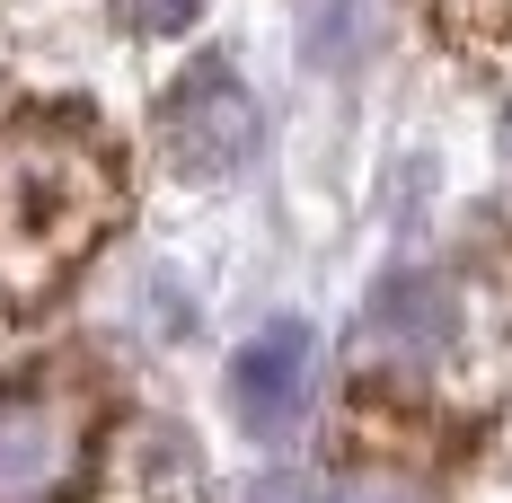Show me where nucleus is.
Returning <instances> with one entry per match:
<instances>
[{
    "mask_svg": "<svg viewBox=\"0 0 512 503\" xmlns=\"http://www.w3.org/2000/svg\"><path fill=\"white\" fill-rule=\"evenodd\" d=\"M124 168L80 115H9L0 124V318L45 309L115 230Z\"/></svg>",
    "mask_w": 512,
    "mask_h": 503,
    "instance_id": "nucleus-1",
    "label": "nucleus"
},
{
    "mask_svg": "<svg viewBox=\"0 0 512 503\" xmlns=\"http://www.w3.org/2000/svg\"><path fill=\"white\" fill-rule=\"evenodd\" d=\"M451 318H460V301H451L442 274H398V283H380L362 336H371V353H389L398 371H415V362H433L451 345Z\"/></svg>",
    "mask_w": 512,
    "mask_h": 503,
    "instance_id": "nucleus-5",
    "label": "nucleus"
},
{
    "mask_svg": "<svg viewBox=\"0 0 512 503\" xmlns=\"http://www.w3.org/2000/svg\"><path fill=\"white\" fill-rule=\"evenodd\" d=\"M309 362H318V336H309L301 318H274V327H256L239 362H230V406H239V424L248 433H292L309 406Z\"/></svg>",
    "mask_w": 512,
    "mask_h": 503,
    "instance_id": "nucleus-4",
    "label": "nucleus"
},
{
    "mask_svg": "<svg viewBox=\"0 0 512 503\" xmlns=\"http://www.w3.org/2000/svg\"><path fill=\"white\" fill-rule=\"evenodd\" d=\"M327 503H433V495H424V486H407V477H345Z\"/></svg>",
    "mask_w": 512,
    "mask_h": 503,
    "instance_id": "nucleus-7",
    "label": "nucleus"
},
{
    "mask_svg": "<svg viewBox=\"0 0 512 503\" xmlns=\"http://www.w3.org/2000/svg\"><path fill=\"white\" fill-rule=\"evenodd\" d=\"M159 142L177 168H195V177H221V168H239L256 151V106L248 89L230 80V62H195L168 106H159Z\"/></svg>",
    "mask_w": 512,
    "mask_h": 503,
    "instance_id": "nucleus-3",
    "label": "nucleus"
},
{
    "mask_svg": "<svg viewBox=\"0 0 512 503\" xmlns=\"http://www.w3.org/2000/svg\"><path fill=\"white\" fill-rule=\"evenodd\" d=\"M89 468V398L62 380H27L0 398V503H71Z\"/></svg>",
    "mask_w": 512,
    "mask_h": 503,
    "instance_id": "nucleus-2",
    "label": "nucleus"
},
{
    "mask_svg": "<svg viewBox=\"0 0 512 503\" xmlns=\"http://www.w3.org/2000/svg\"><path fill=\"white\" fill-rule=\"evenodd\" d=\"M248 503H309V495H301V477H256Z\"/></svg>",
    "mask_w": 512,
    "mask_h": 503,
    "instance_id": "nucleus-9",
    "label": "nucleus"
},
{
    "mask_svg": "<svg viewBox=\"0 0 512 503\" xmlns=\"http://www.w3.org/2000/svg\"><path fill=\"white\" fill-rule=\"evenodd\" d=\"M115 9H124V27H133V36H186L204 0H115Z\"/></svg>",
    "mask_w": 512,
    "mask_h": 503,
    "instance_id": "nucleus-6",
    "label": "nucleus"
},
{
    "mask_svg": "<svg viewBox=\"0 0 512 503\" xmlns=\"http://www.w3.org/2000/svg\"><path fill=\"white\" fill-rule=\"evenodd\" d=\"M451 18L477 27V36H504V27H512V0H451Z\"/></svg>",
    "mask_w": 512,
    "mask_h": 503,
    "instance_id": "nucleus-8",
    "label": "nucleus"
}]
</instances>
